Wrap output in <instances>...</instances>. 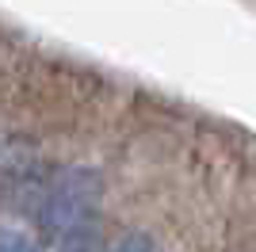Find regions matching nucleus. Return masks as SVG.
I'll return each instance as SVG.
<instances>
[{"mask_svg": "<svg viewBox=\"0 0 256 252\" xmlns=\"http://www.w3.org/2000/svg\"><path fill=\"white\" fill-rule=\"evenodd\" d=\"M96 202H100V176L84 164H69V168H58L42 184L34 218H38V226L50 241L69 248V244H80L88 237Z\"/></svg>", "mask_w": 256, "mask_h": 252, "instance_id": "nucleus-1", "label": "nucleus"}, {"mask_svg": "<svg viewBox=\"0 0 256 252\" xmlns=\"http://www.w3.org/2000/svg\"><path fill=\"white\" fill-rule=\"evenodd\" d=\"M0 252H42V244L16 226H0Z\"/></svg>", "mask_w": 256, "mask_h": 252, "instance_id": "nucleus-2", "label": "nucleus"}, {"mask_svg": "<svg viewBox=\"0 0 256 252\" xmlns=\"http://www.w3.org/2000/svg\"><path fill=\"white\" fill-rule=\"evenodd\" d=\"M104 252H157V244L150 241V237H146V233H122V237H118L115 244H107Z\"/></svg>", "mask_w": 256, "mask_h": 252, "instance_id": "nucleus-3", "label": "nucleus"}]
</instances>
